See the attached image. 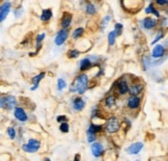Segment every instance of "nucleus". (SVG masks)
Listing matches in <instances>:
<instances>
[{"label":"nucleus","mask_w":168,"mask_h":161,"mask_svg":"<svg viewBox=\"0 0 168 161\" xmlns=\"http://www.w3.org/2000/svg\"><path fill=\"white\" fill-rule=\"evenodd\" d=\"M88 87V76L86 74L78 75L77 78L75 79L73 85L70 87L71 92H78L79 95H83L86 92Z\"/></svg>","instance_id":"f257e3e1"},{"label":"nucleus","mask_w":168,"mask_h":161,"mask_svg":"<svg viewBox=\"0 0 168 161\" xmlns=\"http://www.w3.org/2000/svg\"><path fill=\"white\" fill-rule=\"evenodd\" d=\"M120 123L115 116H111L106 123V130L109 133H115L120 130Z\"/></svg>","instance_id":"f03ea898"},{"label":"nucleus","mask_w":168,"mask_h":161,"mask_svg":"<svg viewBox=\"0 0 168 161\" xmlns=\"http://www.w3.org/2000/svg\"><path fill=\"white\" fill-rule=\"evenodd\" d=\"M1 107L5 108L7 110H10L13 108H16V105H17V100H16L15 97L13 96H5L1 98Z\"/></svg>","instance_id":"7ed1b4c3"},{"label":"nucleus","mask_w":168,"mask_h":161,"mask_svg":"<svg viewBox=\"0 0 168 161\" xmlns=\"http://www.w3.org/2000/svg\"><path fill=\"white\" fill-rule=\"evenodd\" d=\"M40 143L37 139H33V138H31V139L28 140V143L23 144L22 146V150H24L25 152L27 153H36L37 150L40 149Z\"/></svg>","instance_id":"20e7f679"},{"label":"nucleus","mask_w":168,"mask_h":161,"mask_svg":"<svg viewBox=\"0 0 168 161\" xmlns=\"http://www.w3.org/2000/svg\"><path fill=\"white\" fill-rule=\"evenodd\" d=\"M67 37H69V30L67 29H61L56 35L54 43H55V45L60 46L67 40Z\"/></svg>","instance_id":"39448f33"},{"label":"nucleus","mask_w":168,"mask_h":161,"mask_svg":"<svg viewBox=\"0 0 168 161\" xmlns=\"http://www.w3.org/2000/svg\"><path fill=\"white\" fill-rule=\"evenodd\" d=\"M10 7H12V3L9 1H5L2 3L1 7H0V21H4V19L9 15Z\"/></svg>","instance_id":"423d86ee"},{"label":"nucleus","mask_w":168,"mask_h":161,"mask_svg":"<svg viewBox=\"0 0 168 161\" xmlns=\"http://www.w3.org/2000/svg\"><path fill=\"white\" fill-rule=\"evenodd\" d=\"M143 148V143H134L127 149V153L130 155H136L138 154Z\"/></svg>","instance_id":"0eeeda50"},{"label":"nucleus","mask_w":168,"mask_h":161,"mask_svg":"<svg viewBox=\"0 0 168 161\" xmlns=\"http://www.w3.org/2000/svg\"><path fill=\"white\" fill-rule=\"evenodd\" d=\"M72 19H73V15L67 12H64L63 15H62V19H61V27L62 29H67V27L71 25L72 23Z\"/></svg>","instance_id":"6e6552de"},{"label":"nucleus","mask_w":168,"mask_h":161,"mask_svg":"<svg viewBox=\"0 0 168 161\" xmlns=\"http://www.w3.org/2000/svg\"><path fill=\"white\" fill-rule=\"evenodd\" d=\"M15 118L20 122H26L28 120V116H27L25 110L22 107L15 108Z\"/></svg>","instance_id":"1a4fd4ad"},{"label":"nucleus","mask_w":168,"mask_h":161,"mask_svg":"<svg viewBox=\"0 0 168 161\" xmlns=\"http://www.w3.org/2000/svg\"><path fill=\"white\" fill-rule=\"evenodd\" d=\"M140 103H141V100H140L139 97H133L131 96L128 99V107L130 109H137L140 106Z\"/></svg>","instance_id":"9d476101"},{"label":"nucleus","mask_w":168,"mask_h":161,"mask_svg":"<svg viewBox=\"0 0 168 161\" xmlns=\"http://www.w3.org/2000/svg\"><path fill=\"white\" fill-rule=\"evenodd\" d=\"M143 89V85L140 83H134L130 86V89H129V92L130 95L133 97H137V95H139L140 92H142Z\"/></svg>","instance_id":"9b49d317"},{"label":"nucleus","mask_w":168,"mask_h":161,"mask_svg":"<svg viewBox=\"0 0 168 161\" xmlns=\"http://www.w3.org/2000/svg\"><path fill=\"white\" fill-rule=\"evenodd\" d=\"M103 151H104V149H103L102 143H93V146H91V153H93V155L96 158L101 156L103 154Z\"/></svg>","instance_id":"f8f14e48"},{"label":"nucleus","mask_w":168,"mask_h":161,"mask_svg":"<svg viewBox=\"0 0 168 161\" xmlns=\"http://www.w3.org/2000/svg\"><path fill=\"white\" fill-rule=\"evenodd\" d=\"M116 87H117V91L120 95H126L127 92H129V89H130L128 83L124 80L118 81L117 84H116Z\"/></svg>","instance_id":"ddd939ff"},{"label":"nucleus","mask_w":168,"mask_h":161,"mask_svg":"<svg viewBox=\"0 0 168 161\" xmlns=\"http://www.w3.org/2000/svg\"><path fill=\"white\" fill-rule=\"evenodd\" d=\"M142 25H143V28H145V29H153L154 27L157 25V21L155 19L147 17V18L143 19Z\"/></svg>","instance_id":"4468645a"},{"label":"nucleus","mask_w":168,"mask_h":161,"mask_svg":"<svg viewBox=\"0 0 168 161\" xmlns=\"http://www.w3.org/2000/svg\"><path fill=\"white\" fill-rule=\"evenodd\" d=\"M164 47L162 45H157L155 46V48L153 49V53H151V55H153L154 58H159V57H162L164 55Z\"/></svg>","instance_id":"2eb2a0df"},{"label":"nucleus","mask_w":168,"mask_h":161,"mask_svg":"<svg viewBox=\"0 0 168 161\" xmlns=\"http://www.w3.org/2000/svg\"><path fill=\"white\" fill-rule=\"evenodd\" d=\"M45 73L44 72H42V73H40V74H37L36 76H34L33 78H32V84H33V86L31 87V91H36V89L39 87V84L40 82L42 81V79L45 77Z\"/></svg>","instance_id":"dca6fc26"},{"label":"nucleus","mask_w":168,"mask_h":161,"mask_svg":"<svg viewBox=\"0 0 168 161\" xmlns=\"http://www.w3.org/2000/svg\"><path fill=\"white\" fill-rule=\"evenodd\" d=\"M96 138H97V131L94 130V124H91L87 130V141L88 143H94L96 140Z\"/></svg>","instance_id":"f3484780"},{"label":"nucleus","mask_w":168,"mask_h":161,"mask_svg":"<svg viewBox=\"0 0 168 161\" xmlns=\"http://www.w3.org/2000/svg\"><path fill=\"white\" fill-rule=\"evenodd\" d=\"M73 106H74L75 110L81 111L85 107V102H84L81 98H76V99H74V101H73Z\"/></svg>","instance_id":"a211bd4d"},{"label":"nucleus","mask_w":168,"mask_h":161,"mask_svg":"<svg viewBox=\"0 0 168 161\" xmlns=\"http://www.w3.org/2000/svg\"><path fill=\"white\" fill-rule=\"evenodd\" d=\"M90 67H91V61H90V58H88V57L83 58L82 61H80V71H82V72L88 70Z\"/></svg>","instance_id":"6ab92c4d"},{"label":"nucleus","mask_w":168,"mask_h":161,"mask_svg":"<svg viewBox=\"0 0 168 161\" xmlns=\"http://www.w3.org/2000/svg\"><path fill=\"white\" fill-rule=\"evenodd\" d=\"M52 16H53L52 10H51L50 9L44 10L42 13V15H40V20H42L43 22H47L52 18Z\"/></svg>","instance_id":"aec40b11"},{"label":"nucleus","mask_w":168,"mask_h":161,"mask_svg":"<svg viewBox=\"0 0 168 161\" xmlns=\"http://www.w3.org/2000/svg\"><path fill=\"white\" fill-rule=\"evenodd\" d=\"M145 13L147 14V15H150V14H154L156 17H160V14L158 13V10H157L155 7H154L153 2H151L150 5H148V6L145 9Z\"/></svg>","instance_id":"412c9836"},{"label":"nucleus","mask_w":168,"mask_h":161,"mask_svg":"<svg viewBox=\"0 0 168 161\" xmlns=\"http://www.w3.org/2000/svg\"><path fill=\"white\" fill-rule=\"evenodd\" d=\"M83 33H84V29L82 27H78V28H76L74 32H73V39H75V40L79 39L80 37H82Z\"/></svg>","instance_id":"4be33fe9"},{"label":"nucleus","mask_w":168,"mask_h":161,"mask_svg":"<svg viewBox=\"0 0 168 161\" xmlns=\"http://www.w3.org/2000/svg\"><path fill=\"white\" fill-rule=\"evenodd\" d=\"M79 55H80V52H79V50H77V49H71V50L67 52V57L71 59L77 58Z\"/></svg>","instance_id":"5701e85b"},{"label":"nucleus","mask_w":168,"mask_h":161,"mask_svg":"<svg viewBox=\"0 0 168 161\" xmlns=\"http://www.w3.org/2000/svg\"><path fill=\"white\" fill-rule=\"evenodd\" d=\"M96 6L93 4V3H90V2H88L87 4H86V13L88 14V15H94L96 14Z\"/></svg>","instance_id":"b1692460"},{"label":"nucleus","mask_w":168,"mask_h":161,"mask_svg":"<svg viewBox=\"0 0 168 161\" xmlns=\"http://www.w3.org/2000/svg\"><path fill=\"white\" fill-rule=\"evenodd\" d=\"M117 37L115 33V31H110L109 34H108V42H109V45L110 46H113L115 44V37Z\"/></svg>","instance_id":"393cba45"},{"label":"nucleus","mask_w":168,"mask_h":161,"mask_svg":"<svg viewBox=\"0 0 168 161\" xmlns=\"http://www.w3.org/2000/svg\"><path fill=\"white\" fill-rule=\"evenodd\" d=\"M67 87V82L64 79L59 78L57 80V89L58 91H63L64 88Z\"/></svg>","instance_id":"a878e982"},{"label":"nucleus","mask_w":168,"mask_h":161,"mask_svg":"<svg viewBox=\"0 0 168 161\" xmlns=\"http://www.w3.org/2000/svg\"><path fill=\"white\" fill-rule=\"evenodd\" d=\"M114 103H115V97L114 96H109L105 99V104H106L107 107H111V106H113L114 105Z\"/></svg>","instance_id":"bb28decb"},{"label":"nucleus","mask_w":168,"mask_h":161,"mask_svg":"<svg viewBox=\"0 0 168 161\" xmlns=\"http://www.w3.org/2000/svg\"><path fill=\"white\" fill-rule=\"evenodd\" d=\"M123 29H124L123 24H120V23H116V24H115V26H114V31H115L116 35H120V34H121V32H123Z\"/></svg>","instance_id":"cd10ccee"},{"label":"nucleus","mask_w":168,"mask_h":161,"mask_svg":"<svg viewBox=\"0 0 168 161\" xmlns=\"http://www.w3.org/2000/svg\"><path fill=\"white\" fill-rule=\"evenodd\" d=\"M59 129H60L61 132H63V133H67V132H69L70 126H69V124H67V122L60 124V127H59Z\"/></svg>","instance_id":"c85d7f7f"},{"label":"nucleus","mask_w":168,"mask_h":161,"mask_svg":"<svg viewBox=\"0 0 168 161\" xmlns=\"http://www.w3.org/2000/svg\"><path fill=\"white\" fill-rule=\"evenodd\" d=\"M7 134H9V137L10 139H13L16 137V130L13 127L7 128Z\"/></svg>","instance_id":"c756f323"},{"label":"nucleus","mask_w":168,"mask_h":161,"mask_svg":"<svg viewBox=\"0 0 168 161\" xmlns=\"http://www.w3.org/2000/svg\"><path fill=\"white\" fill-rule=\"evenodd\" d=\"M45 39V33L43 32V33H40L39 35H37L36 37V43H37V49H39V45H40V43L43 42V40Z\"/></svg>","instance_id":"7c9ffc66"},{"label":"nucleus","mask_w":168,"mask_h":161,"mask_svg":"<svg viewBox=\"0 0 168 161\" xmlns=\"http://www.w3.org/2000/svg\"><path fill=\"white\" fill-rule=\"evenodd\" d=\"M162 37H163V33H162V31H159L158 33H157V37H155V40L151 42V45H155V44L158 42L160 39H162Z\"/></svg>","instance_id":"2f4dec72"},{"label":"nucleus","mask_w":168,"mask_h":161,"mask_svg":"<svg viewBox=\"0 0 168 161\" xmlns=\"http://www.w3.org/2000/svg\"><path fill=\"white\" fill-rule=\"evenodd\" d=\"M110 19H111L110 16H106V18H105L104 20H103V23H102V28H104V27H105V28H106L107 23L110 21Z\"/></svg>","instance_id":"473e14b6"},{"label":"nucleus","mask_w":168,"mask_h":161,"mask_svg":"<svg viewBox=\"0 0 168 161\" xmlns=\"http://www.w3.org/2000/svg\"><path fill=\"white\" fill-rule=\"evenodd\" d=\"M57 122H59V123H67V118L66 116H59L58 118H57Z\"/></svg>","instance_id":"72a5a7b5"},{"label":"nucleus","mask_w":168,"mask_h":161,"mask_svg":"<svg viewBox=\"0 0 168 161\" xmlns=\"http://www.w3.org/2000/svg\"><path fill=\"white\" fill-rule=\"evenodd\" d=\"M143 62H144L145 69H147L148 65H150V59H148L147 57H144V58H143Z\"/></svg>","instance_id":"f704fd0d"},{"label":"nucleus","mask_w":168,"mask_h":161,"mask_svg":"<svg viewBox=\"0 0 168 161\" xmlns=\"http://www.w3.org/2000/svg\"><path fill=\"white\" fill-rule=\"evenodd\" d=\"M168 1H160V0H157V4H160V5H165L167 4Z\"/></svg>","instance_id":"c9c22d12"},{"label":"nucleus","mask_w":168,"mask_h":161,"mask_svg":"<svg viewBox=\"0 0 168 161\" xmlns=\"http://www.w3.org/2000/svg\"><path fill=\"white\" fill-rule=\"evenodd\" d=\"M80 155L79 154H77V155H76V158H75V160L74 161H79V159H80Z\"/></svg>","instance_id":"e433bc0d"},{"label":"nucleus","mask_w":168,"mask_h":161,"mask_svg":"<svg viewBox=\"0 0 168 161\" xmlns=\"http://www.w3.org/2000/svg\"><path fill=\"white\" fill-rule=\"evenodd\" d=\"M46 161H50V159H49V158H47V159H46Z\"/></svg>","instance_id":"4c0bfd02"},{"label":"nucleus","mask_w":168,"mask_h":161,"mask_svg":"<svg viewBox=\"0 0 168 161\" xmlns=\"http://www.w3.org/2000/svg\"><path fill=\"white\" fill-rule=\"evenodd\" d=\"M136 161H140V160H136Z\"/></svg>","instance_id":"58836bf2"}]
</instances>
